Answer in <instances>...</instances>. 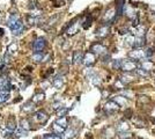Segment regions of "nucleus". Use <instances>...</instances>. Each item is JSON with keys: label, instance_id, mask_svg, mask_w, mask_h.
Masks as SVG:
<instances>
[{"label": "nucleus", "instance_id": "obj_1", "mask_svg": "<svg viewBox=\"0 0 155 139\" xmlns=\"http://www.w3.org/2000/svg\"><path fill=\"white\" fill-rule=\"evenodd\" d=\"M46 46V40L44 37H37L33 43V50L35 52H42Z\"/></svg>", "mask_w": 155, "mask_h": 139}, {"label": "nucleus", "instance_id": "obj_2", "mask_svg": "<svg viewBox=\"0 0 155 139\" xmlns=\"http://www.w3.org/2000/svg\"><path fill=\"white\" fill-rule=\"evenodd\" d=\"M117 17V9L111 7V8L107 9L105 14H104V22L107 23H112Z\"/></svg>", "mask_w": 155, "mask_h": 139}, {"label": "nucleus", "instance_id": "obj_3", "mask_svg": "<svg viewBox=\"0 0 155 139\" xmlns=\"http://www.w3.org/2000/svg\"><path fill=\"white\" fill-rule=\"evenodd\" d=\"M48 118H49V116H48V114L44 113V111H36V113L33 115V121L35 123H38V124H44L45 122L48 121Z\"/></svg>", "mask_w": 155, "mask_h": 139}, {"label": "nucleus", "instance_id": "obj_4", "mask_svg": "<svg viewBox=\"0 0 155 139\" xmlns=\"http://www.w3.org/2000/svg\"><path fill=\"white\" fill-rule=\"evenodd\" d=\"M137 69H138V65H137L136 61H123L121 70L124 71V72H133V71H136Z\"/></svg>", "mask_w": 155, "mask_h": 139}, {"label": "nucleus", "instance_id": "obj_5", "mask_svg": "<svg viewBox=\"0 0 155 139\" xmlns=\"http://www.w3.org/2000/svg\"><path fill=\"white\" fill-rule=\"evenodd\" d=\"M119 108H121V105L117 103V102H115L113 100L108 101L107 103L104 104V110L109 114H112V113H115V111H118V110H119Z\"/></svg>", "mask_w": 155, "mask_h": 139}, {"label": "nucleus", "instance_id": "obj_6", "mask_svg": "<svg viewBox=\"0 0 155 139\" xmlns=\"http://www.w3.org/2000/svg\"><path fill=\"white\" fill-rule=\"evenodd\" d=\"M129 56L131 58H133L134 61H145L146 59V53L141 49H136V50L131 51L129 53Z\"/></svg>", "mask_w": 155, "mask_h": 139}, {"label": "nucleus", "instance_id": "obj_7", "mask_svg": "<svg viewBox=\"0 0 155 139\" xmlns=\"http://www.w3.org/2000/svg\"><path fill=\"white\" fill-rule=\"evenodd\" d=\"M12 89V85H10V81L6 78L5 75H0V90L2 92H10Z\"/></svg>", "mask_w": 155, "mask_h": 139}, {"label": "nucleus", "instance_id": "obj_8", "mask_svg": "<svg viewBox=\"0 0 155 139\" xmlns=\"http://www.w3.org/2000/svg\"><path fill=\"white\" fill-rule=\"evenodd\" d=\"M95 61H96V56H95V53H93L92 51L87 52L86 55H83L82 63H83L86 66H90V65H93Z\"/></svg>", "mask_w": 155, "mask_h": 139}, {"label": "nucleus", "instance_id": "obj_9", "mask_svg": "<svg viewBox=\"0 0 155 139\" xmlns=\"http://www.w3.org/2000/svg\"><path fill=\"white\" fill-rule=\"evenodd\" d=\"M9 28H10V30H12L13 35H20L22 31H23L25 26H23V23H22L20 20H17L16 22H15L12 27H9Z\"/></svg>", "mask_w": 155, "mask_h": 139}, {"label": "nucleus", "instance_id": "obj_10", "mask_svg": "<svg viewBox=\"0 0 155 139\" xmlns=\"http://www.w3.org/2000/svg\"><path fill=\"white\" fill-rule=\"evenodd\" d=\"M79 28H80V22L79 21L72 22L69 26V28L66 29V34L69 36H73V35H75L79 31Z\"/></svg>", "mask_w": 155, "mask_h": 139}, {"label": "nucleus", "instance_id": "obj_11", "mask_svg": "<svg viewBox=\"0 0 155 139\" xmlns=\"http://www.w3.org/2000/svg\"><path fill=\"white\" fill-rule=\"evenodd\" d=\"M92 52L93 53H96V55H102V53H105L107 52V48L104 46L103 44L101 43H95L92 45Z\"/></svg>", "mask_w": 155, "mask_h": 139}, {"label": "nucleus", "instance_id": "obj_12", "mask_svg": "<svg viewBox=\"0 0 155 139\" xmlns=\"http://www.w3.org/2000/svg\"><path fill=\"white\" fill-rule=\"evenodd\" d=\"M116 130L119 132H127L130 130V125L126 121H121L116 124Z\"/></svg>", "mask_w": 155, "mask_h": 139}, {"label": "nucleus", "instance_id": "obj_13", "mask_svg": "<svg viewBox=\"0 0 155 139\" xmlns=\"http://www.w3.org/2000/svg\"><path fill=\"white\" fill-rule=\"evenodd\" d=\"M88 77L90 78V80H92V82H93V85L94 86H97L100 87L101 86V84H102V81H101V79H100V77L95 73V72H93V71H90L89 73H88Z\"/></svg>", "mask_w": 155, "mask_h": 139}, {"label": "nucleus", "instance_id": "obj_14", "mask_svg": "<svg viewBox=\"0 0 155 139\" xmlns=\"http://www.w3.org/2000/svg\"><path fill=\"white\" fill-rule=\"evenodd\" d=\"M109 31H110L109 27L108 26H102L96 30V33H95V34L97 35L98 37H105V36H108V35H109Z\"/></svg>", "mask_w": 155, "mask_h": 139}, {"label": "nucleus", "instance_id": "obj_15", "mask_svg": "<svg viewBox=\"0 0 155 139\" xmlns=\"http://www.w3.org/2000/svg\"><path fill=\"white\" fill-rule=\"evenodd\" d=\"M119 80H121L124 85H129V84H131V82H133L134 78L132 77V74H131L130 72H126L125 74H123V75H121Z\"/></svg>", "mask_w": 155, "mask_h": 139}, {"label": "nucleus", "instance_id": "obj_16", "mask_svg": "<svg viewBox=\"0 0 155 139\" xmlns=\"http://www.w3.org/2000/svg\"><path fill=\"white\" fill-rule=\"evenodd\" d=\"M17 20H20V15H19L17 13H12V14H9L8 19H7V26L12 27Z\"/></svg>", "mask_w": 155, "mask_h": 139}, {"label": "nucleus", "instance_id": "obj_17", "mask_svg": "<svg viewBox=\"0 0 155 139\" xmlns=\"http://www.w3.org/2000/svg\"><path fill=\"white\" fill-rule=\"evenodd\" d=\"M145 45V38L142 36H138L134 38V43H133V48L136 49H141Z\"/></svg>", "mask_w": 155, "mask_h": 139}, {"label": "nucleus", "instance_id": "obj_18", "mask_svg": "<svg viewBox=\"0 0 155 139\" xmlns=\"http://www.w3.org/2000/svg\"><path fill=\"white\" fill-rule=\"evenodd\" d=\"M6 129H7V131H9V132H13V131L16 129V122L14 120V117H10L8 120L7 124H6Z\"/></svg>", "mask_w": 155, "mask_h": 139}, {"label": "nucleus", "instance_id": "obj_19", "mask_svg": "<svg viewBox=\"0 0 155 139\" xmlns=\"http://www.w3.org/2000/svg\"><path fill=\"white\" fill-rule=\"evenodd\" d=\"M31 124H30V122H29V120L28 118H22L21 121H20V128L22 129V130H30L31 129V126H30Z\"/></svg>", "mask_w": 155, "mask_h": 139}, {"label": "nucleus", "instance_id": "obj_20", "mask_svg": "<svg viewBox=\"0 0 155 139\" xmlns=\"http://www.w3.org/2000/svg\"><path fill=\"white\" fill-rule=\"evenodd\" d=\"M82 58H83V53L81 51H74L73 53V63L74 64H80L82 63Z\"/></svg>", "mask_w": 155, "mask_h": 139}, {"label": "nucleus", "instance_id": "obj_21", "mask_svg": "<svg viewBox=\"0 0 155 139\" xmlns=\"http://www.w3.org/2000/svg\"><path fill=\"white\" fill-rule=\"evenodd\" d=\"M54 123L66 129V128H67V123H69V120H67V117H66V116H61V117H58V118H57V121L54 122Z\"/></svg>", "mask_w": 155, "mask_h": 139}, {"label": "nucleus", "instance_id": "obj_22", "mask_svg": "<svg viewBox=\"0 0 155 139\" xmlns=\"http://www.w3.org/2000/svg\"><path fill=\"white\" fill-rule=\"evenodd\" d=\"M31 59L34 63H41V61H44V55L43 52H35L31 57Z\"/></svg>", "mask_w": 155, "mask_h": 139}, {"label": "nucleus", "instance_id": "obj_23", "mask_svg": "<svg viewBox=\"0 0 155 139\" xmlns=\"http://www.w3.org/2000/svg\"><path fill=\"white\" fill-rule=\"evenodd\" d=\"M63 85H64V78L61 75H58L53 79V86L56 88H61Z\"/></svg>", "mask_w": 155, "mask_h": 139}, {"label": "nucleus", "instance_id": "obj_24", "mask_svg": "<svg viewBox=\"0 0 155 139\" xmlns=\"http://www.w3.org/2000/svg\"><path fill=\"white\" fill-rule=\"evenodd\" d=\"M75 135H77V131L74 130V129H69V130L64 131V137H65V139L74 138V137H75Z\"/></svg>", "mask_w": 155, "mask_h": 139}, {"label": "nucleus", "instance_id": "obj_25", "mask_svg": "<svg viewBox=\"0 0 155 139\" xmlns=\"http://www.w3.org/2000/svg\"><path fill=\"white\" fill-rule=\"evenodd\" d=\"M44 97H45L44 93H36V94L33 96V102H34V103H39V102L43 101Z\"/></svg>", "mask_w": 155, "mask_h": 139}, {"label": "nucleus", "instance_id": "obj_26", "mask_svg": "<svg viewBox=\"0 0 155 139\" xmlns=\"http://www.w3.org/2000/svg\"><path fill=\"white\" fill-rule=\"evenodd\" d=\"M113 101L117 102L119 105H126V104H127V100H126V97H124V96H116V97L113 99Z\"/></svg>", "mask_w": 155, "mask_h": 139}, {"label": "nucleus", "instance_id": "obj_27", "mask_svg": "<svg viewBox=\"0 0 155 139\" xmlns=\"http://www.w3.org/2000/svg\"><path fill=\"white\" fill-rule=\"evenodd\" d=\"M153 63L152 61H142V65H141V69H144V70H146V71H151V70L153 69Z\"/></svg>", "mask_w": 155, "mask_h": 139}, {"label": "nucleus", "instance_id": "obj_28", "mask_svg": "<svg viewBox=\"0 0 155 139\" xmlns=\"http://www.w3.org/2000/svg\"><path fill=\"white\" fill-rule=\"evenodd\" d=\"M8 97H9L8 92H2V90H0V104L6 102V101L8 100Z\"/></svg>", "mask_w": 155, "mask_h": 139}, {"label": "nucleus", "instance_id": "obj_29", "mask_svg": "<svg viewBox=\"0 0 155 139\" xmlns=\"http://www.w3.org/2000/svg\"><path fill=\"white\" fill-rule=\"evenodd\" d=\"M52 129H53V131H54L56 133H58V135H60V133H64V131L66 130L65 128H63V126L58 125V124H56V123H53V126H52Z\"/></svg>", "mask_w": 155, "mask_h": 139}, {"label": "nucleus", "instance_id": "obj_30", "mask_svg": "<svg viewBox=\"0 0 155 139\" xmlns=\"http://www.w3.org/2000/svg\"><path fill=\"white\" fill-rule=\"evenodd\" d=\"M35 104L34 102L31 103V102H28V103H26L25 105H23V111H26V113H30L31 110H34V107Z\"/></svg>", "mask_w": 155, "mask_h": 139}, {"label": "nucleus", "instance_id": "obj_31", "mask_svg": "<svg viewBox=\"0 0 155 139\" xmlns=\"http://www.w3.org/2000/svg\"><path fill=\"white\" fill-rule=\"evenodd\" d=\"M105 133L107 135H104L105 136V138L107 139H111L113 137V135H115V132L112 130V128H108V129H105Z\"/></svg>", "mask_w": 155, "mask_h": 139}, {"label": "nucleus", "instance_id": "obj_32", "mask_svg": "<svg viewBox=\"0 0 155 139\" xmlns=\"http://www.w3.org/2000/svg\"><path fill=\"white\" fill-rule=\"evenodd\" d=\"M121 64H123V61H121V59H117V61H113V63H112V66H113V69L121 70Z\"/></svg>", "mask_w": 155, "mask_h": 139}, {"label": "nucleus", "instance_id": "obj_33", "mask_svg": "<svg viewBox=\"0 0 155 139\" xmlns=\"http://www.w3.org/2000/svg\"><path fill=\"white\" fill-rule=\"evenodd\" d=\"M58 19H59V15H58V14H57V15H53V16L50 17V20L48 21V25H49V26H53V25L58 21Z\"/></svg>", "mask_w": 155, "mask_h": 139}, {"label": "nucleus", "instance_id": "obj_34", "mask_svg": "<svg viewBox=\"0 0 155 139\" xmlns=\"http://www.w3.org/2000/svg\"><path fill=\"white\" fill-rule=\"evenodd\" d=\"M136 71H137V73H138L140 77H148V74H149V72L144 69H137Z\"/></svg>", "mask_w": 155, "mask_h": 139}, {"label": "nucleus", "instance_id": "obj_35", "mask_svg": "<svg viewBox=\"0 0 155 139\" xmlns=\"http://www.w3.org/2000/svg\"><path fill=\"white\" fill-rule=\"evenodd\" d=\"M67 111H69V109H67V108H60V109H58V111H57V116H58V117L66 116Z\"/></svg>", "mask_w": 155, "mask_h": 139}, {"label": "nucleus", "instance_id": "obj_36", "mask_svg": "<svg viewBox=\"0 0 155 139\" xmlns=\"http://www.w3.org/2000/svg\"><path fill=\"white\" fill-rule=\"evenodd\" d=\"M43 139H61V137L58 133H56V135H45Z\"/></svg>", "mask_w": 155, "mask_h": 139}, {"label": "nucleus", "instance_id": "obj_37", "mask_svg": "<svg viewBox=\"0 0 155 139\" xmlns=\"http://www.w3.org/2000/svg\"><path fill=\"white\" fill-rule=\"evenodd\" d=\"M92 21H93L92 16H88V17H87V20L85 21V22H83V25H82V26H83V28H85V29L89 28V27H90V25H92Z\"/></svg>", "mask_w": 155, "mask_h": 139}, {"label": "nucleus", "instance_id": "obj_38", "mask_svg": "<svg viewBox=\"0 0 155 139\" xmlns=\"http://www.w3.org/2000/svg\"><path fill=\"white\" fill-rule=\"evenodd\" d=\"M38 7V2L36 1V0H30V2H29V8L30 9H35Z\"/></svg>", "mask_w": 155, "mask_h": 139}, {"label": "nucleus", "instance_id": "obj_39", "mask_svg": "<svg viewBox=\"0 0 155 139\" xmlns=\"http://www.w3.org/2000/svg\"><path fill=\"white\" fill-rule=\"evenodd\" d=\"M125 41H126V44H127V45L133 46V43H134V37H133V36H127Z\"/></svg>", "mask_w": 155, "mask_h": 139}, {"label": "nucleus", "instance_id": "obj_40", "mask_svg": "<svg viewBox=\"0 0 155 139\" xmlns=\"http://www.w3.org/2000/svg\"><path fill=\"white\" fill-rule=\"evenodd\" d=\"M121 94L124 97H126V99H130V97H132V92H130V90H121Z\"/></svg>", "mask_w": 155, "mask_h": 139}, {"label": "nucleus", "instance_id": "obj_41", "mask_svg": "<svg viewBox=\"0 0 155 139\" xmlns=\"http://www.w3.org/2000/svg\"><path fill=\"white\" fill-rule=\"evenodd\" d=\"M145 53H146V58H151L154 52H153V49H148L147 51H145Z\"/></svg>", "mask_w": 155, "mask_h": 139}, {"label": "nucleus", "instance_id": "obj_42", "mask_svg": "<svg viewBox=\"0 0 155 139\" xmlns=\"http://www.w3.org/2000/svg\"><path fill=\"white\" fill-rule=\"evenodd\" d=\"M61 105H63V104H61L60 102H57V103L53 104V109H57V110H58V109H60V108H63Z\"/></svg>", "mask_w": 155, "mask_h": 139}, {"label": "nucleus", "instance_id": "obj_43", "mask_svg": "<svg viewBox=\"0 0 155 139\" xmlns=\"http://www.w3.org/2000/svg\"><path fill=\"white\" fill-rule=\"evenodd\" d=\"M21 100H22V97H21V96H19L17 99H15V100H14V103H16V102H20Z\"/></svg>", "mask_w": 155, "mask_h": 139}, {"label": "nucleus", "instance_id": "obj_44", "mask_svg": "<svg viewBox=\"0 0 155 139\" xmlns=\"http://www.w3.org/2000/svg\"><path fill=\"white\" fill-rule=\"evenodd\" d=\"M4 33H5L4 28H0V37H1V36H4Z\"/></svg>", "mask_w": 155, "mask_h": 139}, {"label": "nucleus", "instance_id": "obj_45", "mask_svg": "<svg viewBox=\"0 0 155 139\" xmlns=\"http://www.w3.org/2000/svg\"><path fill=\"white\" fill-rule=\"evenodd\" d=\"M153 122H154V123H155V120H153Z\"/></svg>", "mask_w": 155, "mask_h": 139}]
</instances>
